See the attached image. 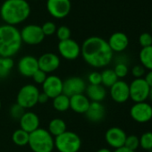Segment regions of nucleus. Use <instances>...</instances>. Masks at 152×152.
Wrapping results in <instances>:
<instances>
[{
    "instance_id": "obj_1",
    "label": "nucleus",
    "mask_w": 152,
    "mask_h": 152,
    "mask_svg": "<svg viewBox=\"0 0 152 152\" xmlns=\"http://www.w3.org/2000/svg\"><path fill=\"white\" fill-rule=\"evenodd\" d=\"M113 54L107 41L101 37H90L81 46V55L83 60L94 68L108 65L113 59Z\"/></svg>"
},
{
    "instance_id": "obj_2",
    "label": "nucleus",
    "mask_w": 152,
    "mask_h": 152,
    "mask_svg": "<svg viewBox=\"0 0 152 152\" xmlns=\"http://www.w3.org/2000/svg\"><path fill=\"white\" fill-rule=\"evenodd\" d=\"M30 15L31 7L26 0H6L0 7V17L12 26L23 23Z\"/></svg>"
},
{
    "instance_id": "obj_3",
    "label": "nucleus",
    "mask_w": 152,
    "mask_h": 152,
    "mask_svg": "<svg viewBox=\"0 0 152 152\" xmlns=\"http://www.w3.org/2000/svg\"><path fill=\"white\" fill-rule=\"evenodd\" d=\"M23 45L20 31L8 24L0 25V56L13 57Z\"/></svg>"
},
{
    "instance_id": "obj_4",
    "label": "nucleus",
    "mask_w": 152,
    "mask_h": 152,
    "mask_svg": "<svg viewBox=\"0 0 152 152\" xmlns=\"http://www.w3.org/2000/svg\"><path fill=\"white\" fill-rule=\"evenodd\" d=\"M28 145L33 152H52L55 148V138L47 129L39 128L30 133Z\"/></svg>"
},
{
    "instance_id": "obj_5",
    "label": "nucleus",
    "mask_w": 152,
    "mask_h": 152,
    "mask_svg": "<svg viewBox=\"0 0 152 152\" xmlns=\"http://www.w3.org/2000/svg\"><path fill=\"white\" fill-rule=\"evenodd\" d=\"M81 147L82 140L76 132L66 131L55 137V148L58 152H79Z\"/></svg>"
},
{
    "instance_id": "obj_6",
    "label": "nucleus",
    "mask_w": 152,
    "mask_h": 152,
    "mask_svg": "<svg viewBox=\"0 0 152 152\" xmlns=\"http://www.w3.org/2000/svg\"><path fill=\"white\" fill-rule=\"evenodd\" d=\"M39 90L34 84H26L23 86L16 96V103L24 109L31 108L38 104Z\"/></svg>"
},
{
    "instance_id": "obj_7",
    "label": "nucleus",
    "mask_w": 152,
    "mask_h": 152,
    "mask_svg": "<svg viewBox=\"0 0 152 152\" xmlns=\"http://www.w3.org/2000/svg\"><path fill=\"white\" fill-rule=\"evenodd\" d=\"M150 87L146 83L144 78L134 79L129 84L130 99L134 103L144 102L148 99Z\"/></svg>"
},
{
    "instance_id": "obj_8",
    "label": "nucleus",
    "mask_w": 152,
    "mask_h": 152,
    "mask_svg": "<svg viewBox=\"0 0 152 152\" xmlns=\"http://www.w3.org/2000/svg\"><path fill=\"white\" fill-rule=\"evenodd\" d=\"M20 34L22 41L31 46L39 45L45 39V35L42 31L41 26L37 24H28L24 26L20 31Z\"/></svg>"
},
{
    "instance_id": "obj_9",
    "label": "nucleus",
    "mask_w": 152,
    "mask_h": 152,
    "mask_svg": "<svg viewBox=\"0 0 152 152\" xmlns=\"http://www.w3.org/2000/svg\"><path fill=\"white\" fill-rule=\"evenodd\" d=\"M72 9L70 0H48L47 10L48 14L56 19L66 17Z\"/></svg>"
},
{
    "instance_id": "obj_10",
    "label": "nucleus",
    "mask_w": 152,
    "mask_h": 152,
    "mask_svg": "<svg viewBox=\"0 0 152 152\" xmlns=\"http://www.w3.org/2000/svg\"><path fill=\"white\" fill-rule=\"evenodd\" d=\"M130 115L137 123H148L152 119V106L146 101L134 103L130 109Z\"/></svg>"
},
{
    "instance_id": "obj_11",
    "label": "nucleus",
    "mask_w": 152,
    "mask_h": 152,
    "mask_svg": "<svg viewBox=\"0 0 152 152\" xmlns=\"http://www.w3.org/2000/svg\"><path fill=\"white\" fill-rule=\"evenodd\" d=\"M57 48L60 56L65 60H75L81 55V46L77 41L72 39L59 41Z\"/></svg>"
},
{
    "instance_id": "obj_12",
    "label": "nucleus",
    "mask_w": 152,
    "mask_h": 152,
    "mask_svg": "<svg viewBox=\"0 0 152 152\" xmlns=\"http://www.w3.org/2000/svg\"><path fill=\"white\" fill-rule=\"evenodd\" d=\"M87 88L85 81L77 76L67 78L63 83V94L67 97H72L77 94H83L85 92Z\"/></svg>"
},
{
    "instance_id": "obj_13",
    "label": "nucleus",
    "mask_w": 152,
    "mask_h": 152,
    "mask_svg": "<svg viewBox=\"0 0 152 152\" xmlns=\"http://www.w3.org/2000/svg\"><path fill=\"white\" fill-rule=\"evenodd\" d=\"M63 83L64 81L57 75H49L42 84L43 92L53 99L63 93Z\"/></svg>"
},
{
    "instance_id": "obj_14",
    "label": "nucleus",
    "mask_w": 152,
    "mask_h": 152,
    "mask_svg": "<svg viewBox=\"0 0 152 152\" xmlns=\"http://www.w3.org/2000/svg\"><path fill=\"white\" fill-rule=\"evenodd\" d=\"M17 70L24 77H32V75L39 70L38 58L30 55L23 56L17 64Z\"/></svg>"
},
{
    "instance_id": "obj_15",
    "label": "nucleus",
    "mask_w": 152,
    "mask_h": 152,
    "mask_svg": "<svg viewBox=\"0 0 152 152\" xmlns=\"http://www.w3.org/2000/svg\"><path fill=\"white\" fill-rule=\"evenodd\" d=\"M126 137L127 135L125 132L119 127H111L107 129L105 133V140L107 143L115 149L124 147Z\"/></svg>"
},
{
    "instance_id": "obj_16",
    "label": "nucleus",
    "mask_w": 152,
    "mask_h": 152,
    "mask_svg": "<svg viewBox=\"0 0 152 152\" xmlns=\"http://www.w3.org/2000/svg\"><path fill=\"white\" fill-rule=\"evenodd\" d=\"M39 69L46 72H53L60 66V57L55 53H45L38 58Z\"/></svg>"
},
{
    "instance_id": "obj_17",
    "label": "nucleus",
    "mask_w": 152,
    "mask_h": 152,
    "mask_svg": "<svg viewBox=\"0 0 152 152\" xmlns=\"http://www.w3.org/2000/svg\"><path fill=\"white\" fill-rule=\"evenodd\" d=\"M110 89V96L112 99L119 104L125 103L130 99V91L129 84L123 81L118 80Z\"/></svg>"
},
{
    "instance_id": "obj_18",
    "label": "nucleus",
    "mask_w": 152,
    "mask_h": 152,
    "mask_svg": "<svg viewBox=\"0 0 152 152\" xmlns=\"http://www.w3.org/2000/svg\"><path fill=\"white\" fill-rule=\"evenodd\" d=\"M108 43V46L110 47L111 50L116 53H120L124 51L128 45H129V39L127 37V35L124 32L121 31H116L115 33H113L108 40H107Z\"/></svg>"
},
{
    "instance_id": "obj_19",
    "label": "nucleus",
    "mask_w": 152,
    "mask_h": 152,
    "mask_svg": "<svg viewBox=\"0 0 152 152\" xmlns=\"http://www.w3.org/2000/svg\"><path fill=\"white\" fill-rule=\"evenodd\" d=\"M19 123L20 128L27 132L28 133H31L37 129H39L40 124V121L38 115L31 111L25 112L19 120Z\"/></svg>"
},
{
    "instance_id": "obj_20",
    "label": "nucleus",
    "mask_w": 152,
    "mask_h": 152,
    "mask_svg": "<svg viewBox=\"0 0 152 152\" xmlns=\"http://www.w3.org/2000/svg\"><path fill=\"white\" fill-rule=\"evenodd\" d=\"M90 104L91 101L84 93L70 97V108L77 114H85Z\"/></svg>"
},
{
    "instance_id": "obj_21",
    "label": "nucleus",
    "mask_w": 152,
    "mask_h": 152,
    "mask_svg": "<svg viewBox=\"0 0 152 152\" xmlns=\"http://www.w3.org/2000/svg\"><path fill=\"white\" fill-rule=\"evenodd\" d=\"M84 115L89 121L92 123H99L105 118L106 109L101 102H91L90 107Z\"/></svg>"
},
{
    "instance_id": "obj_22",
    "label": "nucleus",
    "mask_w": 152,
    "mask_h": 152,
    "mask_svg": "<svg viewBox=\"0 0 152 152\" xmlns=\"http://www.w3.org/2000/svg\"><path fill=\"white\" fill-rule=\"evenodd\" d=\"M85 95L90 99L91 102H101L105 99L107 96L106 88L99 84V85H91L89 84L85 91Z\"/></svg>"
},
{
    "instance_id": "obj_23",
    "label": "nucleus",
    "mask_w": 152,
    "mask_h": 152,
    "mask_svg": "<svg viewBox=\"0 0 152 152\" xmlns=\"http://www.w3.org/2000/svg\"><path fill=\"white\" fill-rule=\"evenodd\" d=\"M47 130L53 137H57L67 131L66 124L61 118H54L49 122Z\"/></svg>"
},
{
    "instance_id": "obj_24",
    "label": "nucleus",
    "mask_w": 152,
    "mask_h": 152,
    "mask_svg": "<svg viewBox=\"0 0 152 152\" xmlns=\"http://www.w3.org/2000/svg\"><path fill=\"white\" fill-rule=\"evenodd\" d=\"M139 57L141 65L145 69L152 71V46L142 48L140 51Z\"/></svg>"
},
{
    "instance_id": "obj_25",
    "label": "nucleus",
    "mask_w": 152,
    "mask_h": 152,
    "mask_svg": "<svg viewBox=\"0 0 152 152\" xmlns=\"http://www.w3.org/2000/svg\"><path fill=\"white\" fill-rule=\"evenodd\" d=\"M15 66V62L12 57L0 56V79H5L11 73Z\"/></svg>"
},
{
    "instance_id": "obj_26",
    "label": "nucleus",
    "mask_w": 152,
    "mask_h": 152,
    "mask_svg": "<svg viewBox=\"0 0 152 152\" xmlns=\"http://www.w3.org/2000/svg\"><path fill=\"white\" fill-rule=\"evenodd\" d=\"M53 107L58 112L67 111L70 109V98L63 93L60 94L53 99Z\"/></svg>"
},
{
    "instance_id": "obj_27",
    "label": "nucleus",
    "mask_w": 152,
    "mask_h": 152,
    "mask_svg": "<svg viewBox=\"0 0 152 152\" xmlns=\"http://www.w3.org/2000/svg\"><path fill=\"white\" fill-rule=\"evenodd\" d=\"M101 73V85L107 88L112 87L117 81L118 78L115 75L113 69H105Z\"/></svg>"
},
{
    "instance_id": "obj_28",
    "label": "nucleus",
    "mask_w": 152,
    "mask_h": 152,
    "mask_svg": "<svg viewBox=\"0 0 152 152\" xmlns=\"http://www.w3.org/2000/svg\"><path fill=\"white\" fill-rule=\"evenodd\" d=\"M29 138H30V133H28L27 132L23 131L21 128L15 130L12 134L13 142L15 145L20 146V147H24V146L28 145Z\"/></svg>"
},
{
    "instance_id": "obj_29",
    "label": "nucleus",
    "mask_w": 152,
    "mask_h": 152,
    "mask_svg": "<svg viewBox=\"0 0 152 152\" xmlns=\"http://www.w3.org/2000/svg\"><path fill=\"white\" fill-rule=\"evenodd\" d=\"M140 139V146L145 150H152V132H144Z\"/></svg>"
},
{
    "instance_id": "obj_30",
    "label": "nucleus",
    "mask_w": 152,
    "mask_h": 152,
    "mask_svg": "<svg viewBox=\"0 0 152 152\" xmlns=\"http://www.w3.org/2000/svg\"><path fill=\"white\" fill-rule=\"evenodd\" d=\"M115 75L117 76L118 79H123L128 74L129 72V68L124 62H119L115 64V68L113 69Z\"/></svg>"
},
{
    "instance_id": "obj_31",
    "label": "nucleus",
    "mask_w": 152,
    "mask_h": 152,
    "mask_svg": "<svg viewBox=\"0 0 152 152\" xmlns=\"http://www.w3.org/2000/svg\"><path fill=\"white\" fill-rule=\"evenodd\" d=\"M71 33L72 32H71L70 28L65 25H62V26L58 27L56 31V37L59 39V41H63V40L71 39Z\"/></svg>"
},
{
    "instance_id": "obj_32",
    "label": "nucleus",
    "mask_w": 152,
    "mask_h": 152,
    "mask_svg": "<svg viewBox=\"0 0 152 152\" xmlns=\"http://www.w3.org/2000/svg\"><path fill=\"white\" fill-rule=\"evenodd\" d=\"M124 147L135 151L139 147H140V139L138 136L136 135H129L126 137L125 140V143H124Z\"/></svg>"
},
{
    "instance_id": "obj_33",
    "label": "nucleus",
    "mask_w": 152,
    "mask_h": 152,
    "mask_svg": "<svg viewBox=\"0 0 152 152\" xmlns=\"http://www.w3.org/2000/svg\"><path fill=\"white\" fill-rule=\"evenodd\" d=\"M24 113H25V109L20 105H18L17 103L14 104L10 108V115L12 118L15 120H20Z\"/></svg>"
},
{
    "instance_id": "obj_34",
    "label": "nucleus",
    "mask_w": 152,
    "mask_h": 152,
    "mask_svg": "<svg viewBox=\"0 0 152 152\" xmlns=\"http://www.w3.org/2000/svg\"><path fill=\"white\" fill-rule=\"evenodd\" d=\"M41 29L46 37V36L54 35L56 33L57 28H56V25L53 22H46L41 25Z\"/></svg>"
},
{
    "instance_id": "obj_35",
    "label": "nucleus",
    "mask_w": 152,
    "mask_h": 152,
    "mask_svg": "<svg viewBox=\"0 0 152 152\" xmlns=\"http://www.w3.org/2000/svg\"><path fill=\"white\" fill-rule=\"evenodd\" d=\"M139 43L142 48L152 46V35L148 32H143L139 37Z\"/></svg>"
},
{
    "instance_id": "obj_36",
    "label": "nucleus",
    "mask_w": 152,
    "mask_h": 152,
    "mask_svg": "<svg viewBox=\"0 0 152 152\" xmlns=\"http://www.w3.org/2000/svg\"><path fill=\"white\" fill-rule=\"evenodd\" d=\"M88 82L91 85L101 84V73L99 72H91L88 75Z\"/></svg>"
},
{
    "instance_id": "obj_37",
    "label": "nucleus",
    "mask_w": 152,
    "mask_h": 152,
    "mask_svg": "<svg viewBox=\"0 0 152 152\" xmlns=\"http://www.w3.org/2000/svg\"><path fill=\"white\" fill-rule=\"evenodd\" d=\"M47 77H48V75H47V73L46 72H44L43 71H41V70H38L33 75H32V79H33V81H34V83H37V84H43V83L46 81V79H47Z\"/></svg>"
},
{
    "instance_id": "obj_38",
    "label": "nucleus",
    "mask_w": 152,
    "mask_h": 152,
    "mask_svg": "<svg viewBox=\"0 0 152 152\" xmlns=\"http://www.w3.org/2000/svg\"><path fill=\"white\" fill-rule=\"evenodd\" d=\"M132 74L135 79L142 78L145 74V68L141 64H136L132 68Z\"/></svg>"
},
{
    "instance_id": "obj_39",
    "label": "nucleus",
    "mask_w": 152,
    "mask_h": 152,
    "mask_svg": "<svg viewBox=\"0 0 152 152\" xmlns=\"http://www.w3.org/2000/svg\"><path fill=\"white\" fill-rule=\"evenodd\" d=\"M49 99H50L49 97L47 94H45L43 91L39 92V98H38V103H39V104H46Z\"/></svg>"
},
{
    "instance_id": "obj_40",
    "label": "nucleus",
    "mask_w": 152,
    "mask_h": 152,
    "mask_svg": "<svg viewBox=\"0 0 152 152\" xmlns=\"http://www.w3.org/2000/svg\"><path fill=\"white\" fill-rule=\"evenodd\" d=\"M144 80L146 81V83L148 84L149 87H152V71H148V73L145 74Z\"/></svg>"
},
{
    "instance_id": "obj_41",
    "label": "nucleus",
    "mask_w": 152,
    "mask_h": 152,
    "mask_svg": "<svg viewBox=\"0 0 152 152\" xmlns=\"http://www.w3.org/2000/svg\"><path fill=\"white\" fill-rule=\"evenodd\" d=\"M113 152H135V151L131 150V149H129V148H127L125 147H122V148L115 149V151H113Z\"/></svg>"
},
{
    "instance_id": "obj_42",
    "label": "nucleus",
    "mask_w": 152,
    "mask_h": 152,
    "mask_svg": "<svg viewBox=\"0 0 152 152\" xmlns=\"http://www.w3.org/2000/svg\"><path fill=\"white\" fill-rule=\"evenodd\" d=\"M97 152H112L109 148H99Z\"/></svg>"
},
{
    "instance_id": "obj_43",
    "label": "nucleus",
    "mask_w": 152,
    "mask_h": 152,
    "mask_svg": "<svg viewBox=\"0 0 152 152\" xmlns=\"http://www.w3.org/2000/svg\"><path fill=\"white\" fill-rule=\"evenodd\" d=\"M148 99H150V100L152 101V87H150V90H149V95H148Z\"/></svg>"
},
{
    "instance_id": "obj_44",
    "label": "nucleus",
    "mask_w": 152,
    "mask_h": 152,
    "mask_svg": "<svg viewBox=\"0 0 152 152\" xmlns=\"http://www.w3.org/2000/svg\"><path fill=\"white\" fill-rule=\"evenodd\" d=\"M1 106H2V104H1V100H0V109H1Z\"/></svg>"
},
{
    "instance_id": "obj_45",
    "label": "nucleus",
    "mask_w": 152,
    "mask_h": 152,
    "mask_svg": "<svg viewBox=\"0 0 152 152\" xmlns=\"http://www.w3.org/2000/svg\"><path fill=\"white\" fill-rule=\"evenodd\" d=\"M150 25H151V29H152V21H151V24Z\"/></svg>"
}]
</instances>
